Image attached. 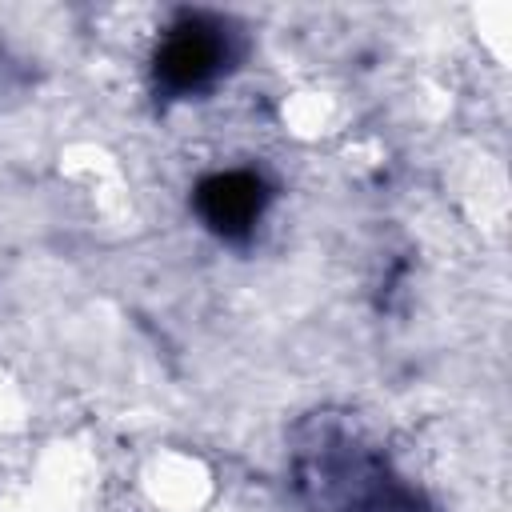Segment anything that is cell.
<instances>
[{
    "mask_svg": "<svg viewBox=\"0 0 512 512\" xmlns=\"http://www.w3.org/2000/svg\"><path fill=\"white\" fill-rule=\"evenodd\" d=\"M220 60H224V40L216 36V28L192 20L164 40L156 72L168 88H200L204 80L216 76Z\"/></svg>",
    "mask_w": 512,
    "mask_h": 512,
    "instance_id": "2",
    "label": "cell"
},
{
    "mask_svg": "<svg viewBox=\"0 0 512 512\" xmlns=\"http://www.w3.org/2000/svg\"><path fill=\"white\" fill-rule=\"evenodd\" d=\"M264 200H268V192H264L260 176H252V172H220V176L204 180L196 192L200 216L220 236H244L256 224V216L264 212Z\"/></svg>",
    "mask_w": 512,
    "mask_h": 512,
    "instance_id": "1",
    "label": "cell"
}]
</instances>
